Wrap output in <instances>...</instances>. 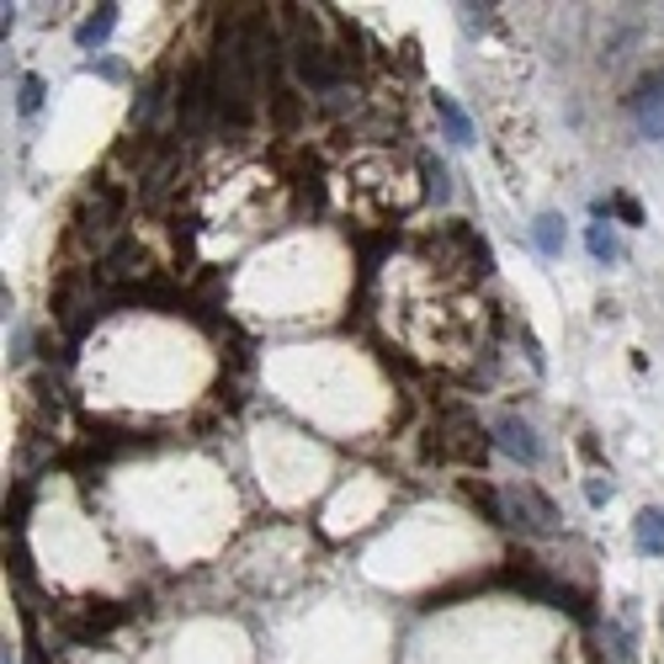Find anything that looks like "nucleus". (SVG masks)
I'll use <instances>...</instances> for the list:
<instances>
[{
    "mask_svg": "<svg viewBox=\"0 0 664 664\" xmlns=\"http://www.w3.org/2000/svg\"><path fill=\"white\" fill-rule=\"evenodd\" d=\"M436 436H447L442 442V457H457V462H468V468H483V457H489V442H483V431L462 410L447 415V425L436 431Z\"/></svg>",
    "mask_w": 664,
    "mask_h": 664,
    "instance_id": "nucleus-1",
    "label": "nucleus"
},
{
    "mask_svg": "<svg viewBox=\"0 0 664 664\" xmlns=\"http://www.w3.org/2000/svg\"><path fill=\"white\" fill-rule=\"evenodd\" d=\"M505 511L521 515L515 526H526V532H537V537L558 532V505L547 500L543 489H532V483H521V489H511V494H505Z\"/></svg>",
    "mask_w": 664,
    "mask_h": 664,
    "instance_id": "nucleus-2",
    "label": "nucleus"
},
{
    "mask_svg": "<svg viewBox=\"0 0 664 664\" xmlns=\"http://www.w3.org/2000/svg\"><path fill=\"white\" fill-rule=\"evenodd\" d=\"M633 118L643 139H664V69H649L633 86Z\"/></svg>",
    "mask_w": 664,
    "mask_h": 664,
    "instance_id": "nucleus-3",
    "label": "nucleus"
},
{
    "mask_svg": "<svg viewBox=\"0 0 664 664\" xmlns=\"http://www.w3.org/2000/svg\"><path fill=\"white\" fill-rule=\"evenodd\" d=\"M293 64H298V80L308 91H335V86H340V59H335L325 43H298Z\"/></svg>",
    "mask_w": 664,
    "mask_h": 664,
    "instance_id": "nucleus-4",
    "label": "nucleus"
},
{
    "mask_svg": "<svg viewBox=\"0 0 664 664\" xmlns=\"http://www.w3.org/2000/svg\"><path fill=\"white\" fill-rule=\"evenodd\" d=\"M494 436H500V447H505L521 468H537V462H543V442H537V431L521 421V415H500V421H494Z\"/></svg>",
    "mask_w": 664,
    "mask_h": 664,
    "instance_id": "nucleus-5",
    "label": "nucleus"
},
{
    "mask_svg": "<svg viewBox=\"0 0 664 664\" xmlns=\"http://www.w3.org/2000/svg\"><path fill=\"white\" fill-rule=\"evenodd\" d=\"M112 28H118V6H96L91 17H86V22L75 28V43H80L86 54H96V48H101V43L112 37Z\"/></svg>",
    "mask_w": 664,
    "mask_h": 664,
    "instance_id": "nucleus-6",
    "label": "nucleus"
},
{
    "mask_svg": "<svg viewBox=\"0 0 664 664\" xmlns=\"http://www.w3.org/2000/svg\"><path fill=\"white\" fill-rule=\"evenodd\" d=\"M128 622V606H112V601H101V606H86V617L69 628L75 638H96V633H112V628H122Z\"/></svg>",
    "mask_w": 664,
    "mask_h": 664,
    "instance_id": "nucleus-7",
    "label": "nucleus"
},
{
    "mask_svg": "<svg viewBox=\"0 0 664 664\" xmlns=\"http://www.w3.org/2000/svg\"><path fill=\"white\" fill-rule=\"evenodd\" d=\"M633 543H638V553H664V505H649V511H638Z\"/></svg>",
    "mask_w": 664,
    "mask_h": 664,
    "instance_id": "nucleus-8",
    "label": "nucleus"
},
{
    "mask_svg": "<svg viewBox=\"0 0 664 664\" xmlns=\"http://www.w3.org/2000/svg\"><path fill=\"white\" fill-rule=\"evenodd\" d=\"M431 107H436V118L447 122V139H453V144H473V128H468V118H462V112H457V101L447 91H436L431 96Z\"/></svg>",
    "mask_w": 664,
    "mask_h": 664,
    "instance_id": "nucleus-9",
    "label": "nucleus"
},
{
    "mask_svg": "<svg viewBox=\"0 0 664 664\" xmlns=\"http://www.w3.org/2000/svg\"><path fill=\"white\" fill-rule=\"evenodd\" d=\"M468 500H473V511H483V521H489V526H511L505 494H494L489 483H468Z\"/></svg>",
    "mask_w": 664,
    "mask_h": 664,
    "instance_id": "nucleus-10",
    "label": "nucleus"
},
{
    "mask_svg": "<svg viewBox=\"0 0 664 664\" xmlns=\"http://www.w3.org/2000/svg\"><path fill=\"white\" fill-rule=\"evenodd\" d=\"M532 244L543 250L547 261H553V255H564V218H558V213H543V218L532 224Z\"/></svg>",
    "mask_w": 664,
    "mask_h": 664,
    "instance_id": "nucleus-11",
    "label": "nucleus"
},
{
    "mask_svg": "<svg viewBox=\"0 0 664 664\" xmlns=\"http://www.w3.org/2000/svg\"><path fill=\"white\" fill-rule=\"evenodd\" d=\"M585 244H590V255H596V261H622V240H617L606 224H596V229L585 235Z\"/></svg>",
    "mask_w": 664,
    "mask_h": 664,
    "instance_id": "nucleus-12",
    "label": "nucleus"
},
{
    "mask_svg": "<svg viewBox=\"0 0 664 664\" xmlns=\"http://www.w3.org/2000/svg\"><path fill=\"white\" fill-rule=\"evenodd\" d=\"M421 171H425V192H431L436 203H447V197H453V182H447V165L425 154V160H421Z\"/></svg>",
    "mask_w": 664,
    "mask_h": 664,
    "instance_id": "nucleus-13",
    "label": "nucleus"
},
{
    "mask_svg": "<svg viewBox=\"0 0 664 664\" xmlns=\"http://www.w3.org/2000/svg\"><path fill=\"white\" fill-rule=\"evenodd\" d=\"M165 107V75H154L150 86H144V96H139V107H133V122H150L154 112Z\"/></svg>",
    "mask_w": 664,
    "mask_h": 664,
    "instance_id": "nucleus-14",
    "label": "nucleus"
},
{
    "mask_svg": "<svg viewBox=\"0 0 664 664\" xmlns=\"http://www.w3.org/2000/svg\"><path fill=\"white\" fill-rule=\"evenodd\" d=\"M17 107H22V118H32V112L43 107V80H37V75H22V96H17Z\"/></svg>",
    "mask_w": 664,
    "mask_h": 664,
    "instance_id": "nucleus-15",
    "label": "nucleus"
},
{
    "mask_svg": "<svg viewBox=\"0 0 664 664\" xmlns=\"http://www.w3.org/2000/svg\"><path fill=\"white\" fill-rule=\"evenodd\" d=\"M22 515H28V483H17V494L6 500V521H11L17 532H22Z\"/></svg>",
    "mask_w": 664,
    "mask_h": 664,
    "instance_id": "nucleus-16",
    "label": "nucleus"
},
{
    "mask_svg": "<svg viewBox=\"0 0 664 664\" xmlns=\"http://www.w3.org/2000/svg\"><path fill=\"white\" fill-rule=\"evenodd\" d=\"M611 213H617L622 224H643V208H638V203L628 197V192H617V197H611Z\"/></svg>",
    "mask_w": 664,
    "mask_h": 664,
    "instance_id": "nucleus-17",
    "label": "nucleus"
},
{
    "mask_svg": "<svg viewBox=\"0 0 664 664\" xmlns=\"http://www.w3.org/2000/svg\"><path fill=\"white\" fill-rule=\"evenodd\" d=\"M585 494H590V505H606V500H611V479H606V473H596V479L585 483Z\"/></svg>",
    "mask_w": 664,
    "mask_h": 664,
    "instance_id": "nucleus-18",
    "label": "nucleus"
},
{
    "mask_svg": "<svg viewBox=\"0 0 664 664\" xmlns=\"http://www.w3.org/2000/svg\"><path fill=\"white\" fill-rule=\"evenodd\" d=\"M483 11H489V6H462V28L483 32V28H489V17H483Z\"/></svg>",
    "mask_w": 664,
    "mask_h": 664,
    "instance_id": "nucleus-19",
    "label": "nucleus"
}]
</instances>
